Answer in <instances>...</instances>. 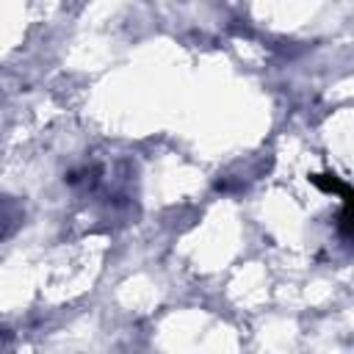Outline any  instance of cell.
<instances>
[{
    "label": "cell",
    "instance_id": "obj_1",
    "mask_svg": "<svg viewBox=\"0 0 354 354\" xmlns=\"http://www.w3.org/2000/svg\"><path fill=\"white\" fill-rule=\"evenodd\" d=\"M321 191H332V194H340L343 196V202L346 205H351V188H348V183H343V180H337L335 174H313L310 177Z\"/></svg>",
    "mask_w": 354,
    "mask_h": 354
}]
</instances>
